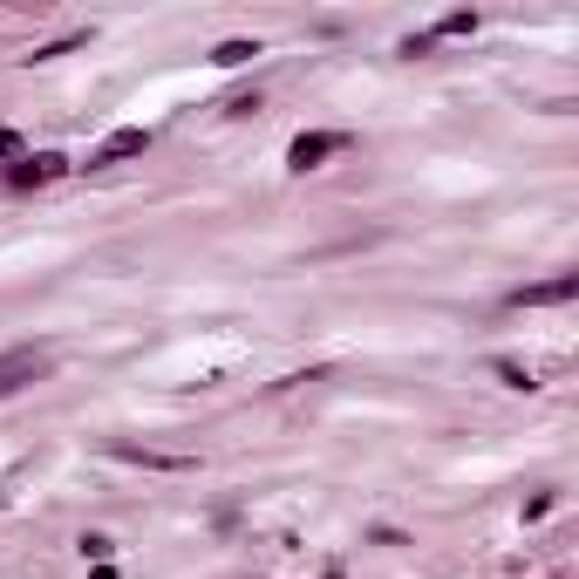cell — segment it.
I'll return each instance as SVG.
<instances>
[{
	"label": "cell",
	"instance_id": "obj_1",
	"mask_svg": "<svg viewBox=\"0 0 579 579\" xmlns=\"http://www.w3.org/2000/svg\"><path fill=\"white\" fill-rule=\"evenodd\" d=\"M34 375H48V348H14V354H0V396L28 389Z\"/></svg>",
	"mask_w": 579,
	"mask_h": 579
},
{
	"label": "cell",
	"instance_id": "obj_2",
	"mask_svg": "<svg viewBox=\"0 0 579 579\" xmlns=\"http://www.w3.org/2000/svg\"><path fill=\"white\" fill-rule=\"evenodd\" d=\"M335 151H348L341 130H307V137H293V170H314L320 157H335Z\"/></svg>",
	"mask_w": 579,
	"mask_h": 579
},
{
	"label": "cell",
	"instance_id": "obj_3",
	"mask_svg": "<svg viewBox=\"0 0 579 579\" xmlns=\"http://www.w3.org/2000/svg\"><path fill=\"white\" fill-rule=\"evenodd\" d=\"M579 293V273H559V280H546V287H519L511 300L519 307H546V300H573Z\"/></svg>",
	"mask_w": 579,
	"mask_h": 579
},
{
	"label": "cell",
	"instance_id": "obj_4",
	"mask_svg": "<svg viewBox=\"0 0 579 579\" xmlns=\"http://www.w3.org/2000/svg\"><path fill=\"white\" fill-rule=\"evenodd\" d=\"M143 151H151V130H116V137H109L89 164H116V157H143Z\"/></svg>",
	"mask_w": 579,
	"mask_h": 579
},
{
	"label": "cell",
	"instance_id": "obj_5",
	"mask_svg": "<svg viewBox=\"0 0 579 579\" xmlns=\"http://www.w3.org/2000/svg\"><path fill=\"white\" fill-rule=\"evenodd\" d=\"M123 464H143V471H191V457H170V450H137V443H116Z\"/></svg>",
	"mask_w": 579,
	"mask_h": 579
},
{
	"label": "cell",
	"instance_id": "obj_6",
	"mask_svg": "<svg viewBox=\"0 0 579 579\" xmlns=\"http://www.w3.org/2000/svg\"><path fill=\"white\" fill-rule=\"evenodd\" d=\"M48 178H61V157H21L14 164V184H48Z\"/></svg>",
	"mask_w": 579,
	"mask_h": 579
},
{
	"label": "cell",
	"instance_id": "obj_7",
	"mask_svg": "<svg viewBox=\"0 0 579 579\" xmlns=\"http://www.w3.org/2000/svg\"><path fill=\"white\" fill-rule=\"evenodd\" d=\"M260 55V41H218L212 48V61H225V69H239V61H253Z\"/></svg>",
	"mask_w": 579,
	"mask_h": 579
},
{
	"label": "cell",
	"instance_id": "obj_8",
	"mask_svg": "<svg viewBox=\"0 0 579 579\" xmlns=\"http://www.w3.org/2000/svg\"><path fill=\"white\" fill-rule=\"evenodd\" d=\"M116 552V538H103V532H82V559H109Z\"/></svg>",
	"mask_w": 579,
	"mask_h": 579
},
{
	"label": "cell",
	"instance_id": "obj_9",
	"mask_svg": "<svg viewBox=\"0 0 579 579\" xmlns=\"http://www.w3.org/2000/svg\"><path fill=\"white\" fill-rule=\"evenodd\" d=\"M498 375L511 381V389H538V381H532V368H519V362H498Z\"/></svg>",
	"mask_w": 579,
	"mask_h": 579
},
{
	"label": "cell",
	"instance_id": "obj_10",
	"mask_svg": "<svg viewBox=\"0 0 579 579\" xmlns=\"http://www.w3.org/2000/svg\"><path fill=\"white\" fill-rule=\"evenodd\" d=\"M471 28H477V14H443L437 21V34H471Z\"/></svg>",
	"mask_w": 579,
	"mask_h": 579
},
{
	"label": "cell",
	"instance_id": "obj_11",
	"mask_svg": "<svg viewBox=\"0 0 579 579\" xmlns=\"http://www.w3.org/2000/svg\"><path fill=\"white\" fill-rule=\"evenodd\" d=\"M0 157H21V143H14V130H0Z\"/></svg>",
	"mask_w": 579,
	"mask_h": 579
}]
</instances>
